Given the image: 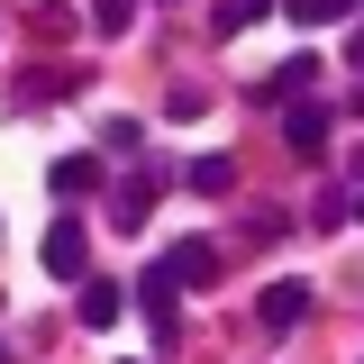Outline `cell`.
Returning a JSON list of instances; mask_svg holds the SVG:
<instances>
[{
    "label": "cell",
    "instance_id": "obj_1",
    "mask_svg": "<svg viewBox=\"0 0 364 364\" xmlns=\"http://www.w3.org/2000/svg\"><path fill=\"white\" fill-rule=\"evenodd\" d=\"M91 255H82V228H73V219H55V228H46V273H55V282H91Z\"/></svg>",
    "mask_w": 364,
    "mask_h": 364
},
{
    "label": "cell",
    "instance_id": "obj_2",
    "mask_svg": "<svg viewBox=\"0 0 364 364\" xmlns=\"http://www.w3.org/2000/svg\"><path fill=\"white\" fill-rule=\"evenodd\" d=\"M255 318H264L273 337H282V328H301V318H310V282H264V301H255Z\"/></svg>",
    "mask_w": 364,
    "mask_h": 364
},
{
    "label": "cell",
    "instance_id": "obj_3",
    "mask_svg": "<svg viewBox=\"0 0 364 364\" xmlns=\"http://www.w3.org/2000/svg\"><path fill=\"white\" fill-rule=\"evenodd\" d=\"M210 273H219V246H200V237H191V246H173V255H164V282H210Z\"/></svg>",
    "mask_w": 364,
    "mask_h": 364
},
{
    "label": "cell",
    "instance_id": "obj_4",
    "mask_svg": "<svg viewBox=\"0 0 364 364\" xmlns=\"http://www.w3.org/2000/svg\"><path fill=\"white\" fill-rule=\"evenodd\" d=\"M46 182H55V200H82L91 182H100V155H64V164H55Z\"/></svg>",
    "mask_w": 364,
    "mask_h": 364
},
{
    "label": "cell",
    "instance_id": "obj_5",
    "mask_svg": "<svg viewBox=\"0 0 364 364\" xmlns=\"http://www.w3.org/2000/svg\"><path fill=\"white\" fill-rule=\"evenodd\" d=\"M136 301L155 310V328H173V282H164V264H146V273H136Z\"/></svg>",
    "mask_w": 364,
    "mask_h": 364
},
{
    "label": "cell",
    "instance_id": "obj_6",
    "mask_svg": "<svg viewBox=\"0 0 364 364\" xmlns=\"http://www.w3.org/2000/svg\"><path fill=\"white\" fill-rule=\"evenodd\" d=\"M119 301H128L119 282H82V328H109V318H119Z\"/></svg>",
    "mask_w": 364,
    "mask_h": 364
},
{
    "label": "cell",
    "instance_id": "obj_7",
    "mask_svg": "<svg viewBox=\"0 0 364 364\" xmlns=\"http://www.w3.org/2000/svg\"><path fill=\"white\" fill-rule=\"evenodd\" d=\"M282 136H291L301 155H318V146H328V109H291V119H282Z\"/></svg>",
    "mask_w": 364,
    "mask_h": 364
},
{
    "label": "cell",
    "instance_id": "obj_8",
    "mask_svg": "<svg viewBox=\"0 0 364 364\" xmlns=\"http://www.w3.org/2000/svg\"><path fill=\"white\" fill-rule=\"evenodd\" d=\"M182 182H191V191H237V155H200Z\"/></svg>",
    "mask_w": 364,
    "mask_h": 364
},
{
    "label": "cell",
    "instance_id": "obj_9",
    "mask_svg": "<svg viewBox=\"0 0 364 364\" xmlns=\"http://www.w3.org/2000/svg\"><path fill=\"white\" fill-rule=\"evenodd\" d=\"M109 219H119V228H146V219H155V191H146V182H128V191L109 200Z\"/></svg>",
    "mask_w": 364,
    "mask_h": 364
},
{
    "label": "cell",
    "instance_id": "obj_10",
    "mask_svg": "<svg viewBox=\"0 0 364 364\" xmlns=\"http://www.w3.org/2000/svg\"><path fill=\"white\" fill-rule=\"evenodd\" d=\"M346 9H364V0H291L301 28H328V18H346Z\"/></svg>",
    "mask_w": 364,
    "mask_h": 364
},
{
    "label": "cell",
    "instance_id": "obj_11",
    "mask_svg": "<svg viewBox=\"0 0 364 364\" xmlns=\"http://www.w3.org/2000/svg\"><path fill=\"white\" fill-rule=\"evenodd\" d=\"M310 73H318L310 55H291V64H282V73H273V82H264V100H273V91H282V100H291V91H310Z\"/></svg>",
    "mask_w": 364,
    "mask_h": 364
},
{
    "label": "cell",
    "instance_id": "obj_12",
    "mask_svg": "<svg viewBox=\"0 0 364 364\" xmlns=\"http://www.w3.org/2000/svg\"><path fill=\"white\" fill-rule=\"evenodd\" d=\"M273 0H219V37H237V28H246V18H264Z\"/></svg>",
    "mask_w": 364,
    "mask_h": 364
},
{
    "label": "cell",
    "instance_id": "obj_13",
    "mask_svg": "<svg viewBox=\"0 0 364 364\" xmlns=\"http://www.w3.org/2000/svg\"><path fill=\"white\" fill-rule=\"evenodd\" d=\"M128 9H136V0H91V18H100V28H109V37H119V28H128Z\"/></svg>",
    "mask_w": 364,
    "mask_h": 364
},
{
    "label": "cell",
    "instance_id": "obj_14",
    "mask_svg": "<svg viewBox=\"0 0 364 364\" xmlns=\"http://www.w3.org/2000/svg\"><path fill=\"white\" fill-rule=\"evenodd\" d=\"M355 119H364V91H355Z\"/></svg>",
    "mask_w": 364,
    "mask_h": 364
}]
</instances>
